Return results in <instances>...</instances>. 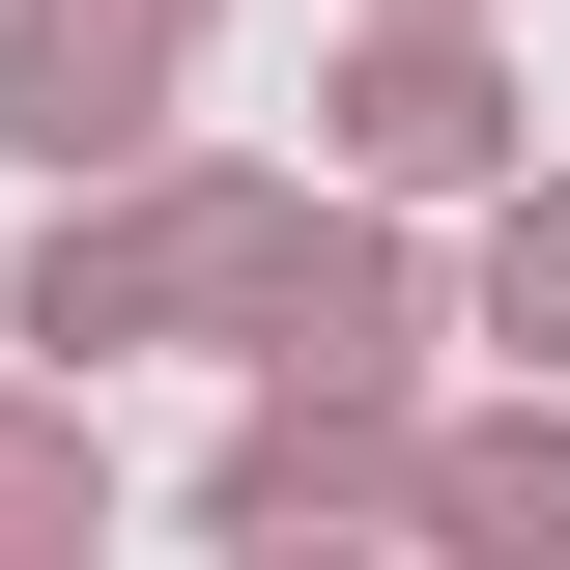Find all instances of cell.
Returning a JSON list of instances; mask_svg holds the SVG:
<instances>
[{
  "instance_id": "cell-1",
  "label": "cell",
  "mask_w": 570,
  "mask_h": 570,
  "mask_svg": "<svg viewBox=\"0 0 570 570\" xmlns=\"http://www.w3.org/2000/svg\"><path fill=\"white\" fill-rule=\"evenodd\" d=\"M171 58V0H29V58H0V115L29 142H115V86Z\"/></svg>"
},
{
  "instance_id": "cell-2",
  "label": "cell",
  "mask_w": 570,
  "mask_h": 570,
  "mask_svg": "<svg viewBox=\"0 0 570 570\" xmlns=\"http://www.w3.org/2000/svg\"><path fill=\"white\" fill-rule=\"evenodd\" d=\"M456 513H485V542H570V428H485V456H456Z\"/></svg>"
}]
</instances>
